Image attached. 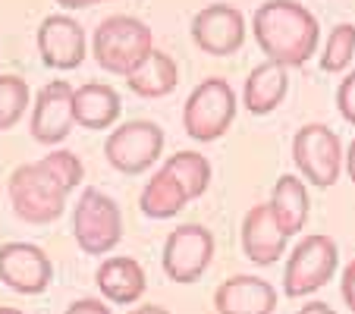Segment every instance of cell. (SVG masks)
I'll list each match as a JSON object with an SVG mask.
<instances>
[{"mask_svg":"<svg viewBox=\"0 0 355 314\" xmlns=\"http://www.w3.org/2000/svg\"><path fill=\"white\" fill-rule=\"evenodd\" d=\"M85 167L73 151H51L35 164H22L10 173L7 192L16 217L32 227L54 223L67 211V198L79 189Z\"/></svg>","mask_w":355,"mask_h":314,"instance_id":"cell-1","label":"cell"},{"mask_svg":"<svg viewBox=\"0 0 355 314\" xmlns=\"http://www.w3.org/2000/svg\"><path fill=\"white\" fill-rule=\"evenodd\" d=\"M255 41L264 57L280 67H305L315 57L321 26L299 0H268L255 10Z\"/></svg>","mask_w":355,"mask_h":314,"instance_id":"cell-2","label":"cell"},{"mask_svg":"<svg viewBox=\"0 0 355 314\" xmlns=\"http://www.w3.org/2000/svg\"><path fill=\"white\" fill-rule=\"evenodd\" d=\"M211 186V164L198 151H176L164 161V167L151 176L139 195L141 214L151 220H170L189 204L201 198Z\"/></svg>","mask_w":355,"mask_h":314,"instance_id":"cell-3","label":"cell"},{"mask_svg":"<svg viewBox=\"0 0 355 314\" xmlns=\"http://www.w3.org/2000/svg\"><path fill=\"white\" fill-rule=\"evenodd\" d=\"M94 60L110 76H129L151 51H155V35L135 16H107L94 28L92 41Z\"/></svg>","mask_w":355,"mask_h":314,"instance_id":"cell-4","label":"cell"},{"mask_svg":"<svg viewBox=\"0 0 355 314\" xmlns=\"http://www.w3.org/2000/svg\"><path fill=\"white\" fill-rule=\"evenodd\" d=\"M236 120V91L227 79H205L192 88L182 107V129L195 141H217Z\"/></svg>","mask_w":355,"mask_h":314,"instance_id":"cell-5","label":"cell"},{"mask_svg":"<svg viewBox=\"0 0 355 314\" xmlns=\"http://www.w3.org/2000/svg\"><path fill=\"white\" fill-rule=\"evenodd\" d=\"M340 268V248L330 236L311 233L293 248L283 268V293L289 299H305L334 280Z\"/></svg>","mask_w":355,"mask_h":314,"instance_id":"cell-6","label":"cell"},{"mask_svg":"<svg viewBox=\"0 0 355 314\" xmlns=\"http://www.w3.org/2000/svg\"><path fill=\"white\" fill-rule=\"evenodd\" d=\"M73 236L85 254H107L123 239V214L110 195L88 186L82 189L73 214Z\"/></svg>","mask_w":355,"mask_h":314,"instance_id":"cell-7","label":"cell"},{"mask_svg":"<svg viewBox=\"0 0 355 314\" xmlns=\"http://www.w3.org/2000/svg\"><path fill=\"white\" fill-rule=\"evenodd\" d=\"M293 161L299 173L305 176V182L327 189L340 180L346 154H343V141L334 129L324 123H309L293 139Z\"/></svg>","mask_w":355,"mask_h":314,"instance_id":"cell-8","label":"cell"},{"mask_svg":"<svg viewBox=\"0 0 355 314\" xmlns=\"http://www.w3.org/2000/svg\"><path fill=\"white\" fill-rule=\"evenodd\" d=\"M164 151V129L151 120H129L116 126L104 141V157L114 170L139 176L155 167Z\"/></svg>","mask_w":355,"mask_h":314,"instance_id":"cell-9","label":"cell"},{"mask_svg":"<svg viewBox=\"0 0 355 314\" xmlns=\"http://www.w3.org/2000/svg\"><path fill=\"white\" fill-rule=\"evenodd\" d=\"M214 258V233L201 223H182L164 242V274L173 283H195L205 277Z\"/></svg>","mask_w":355,"mask_h":314,"instance_id":"cell-10","label":"cell"},{"mask_svg":"<svg viewBox=\"0 0 355 314\" xmlns=\"http://www.w3.org/2000/svg\"><path fill=\"white\" fill-rule=\"evenodd\" d=\"M54 264L32 242H7L0 245V283L19 295H38L51 286Z\"/></svg>","mask_w":355,"mask_h":314,"instance_id":"cell-11","label":"cell"},{"mask_svg":"<svg viewBox=\"0 0 355 314\" xmlns=\"http://www.w3.org/2000/svg\"><path fill=\"white\" fill-rule=\"evenodd\" d=\"M76 88L63 79L47 82L35 98L32 107V139L41 145H60L76 126V110H73Z\"/></svg>","mask_w":355,"mask_h":314,"instance_id":"cell-12","label":"cell"},{"mask_svg":"<svg viewBox=\"0 0 355 314\" xmlns=\"http://www.w3.org/2000/svg\"><path fill=\"white\" fill-rule=\"evenodd\" d=\"M192 41L211 57H230L245 44V19L230 3H211L195 13Z\"/></svg>","mask_w":355,"mask_h":314,"instance_id":"cell-13","label":"cell"},{"mask_svg":"<svg viewBox=\"0 0 355 314\" xmlns=\"http://www.w3.org/2000/svg\"><path fill=\"white\" fill-rule=\"evenodd\" d=\"M38 54L51 69H76L85 60V28L73 16H47L38 26Z\"/></svg>","mask_w":355,"mask_h":314,"instance_id":"cell-14","label":"cell"},{"mask_svg":"<svg viewBox=\"0 0 355 314\" xmlns=\"http://www.w3.org/2000/svg\"><path fill=\"white\" fill-rule=\"evenodd\" d=\"M286 239L289 236L277 223L270 204H255L242 220V252H245L248 261H255L261 268H270L283 258Z\"/></svg>","mask_w":355,"mask_h":314,"instance_id":"cell-15","label":"cell"},{"mask_svg":"<svg viewBox=\"0 0 355 314\" xmlns=\"http://www.w3.org/2000/svg\"><path fill=\"white\" fill-rule=\"evenodd\" d=\"M217 314H274L277 308V289L268 280L252 274L230 277L214 293Z\"/></svg>","mask_w":355,"mask_h":314,"instance_id":"cell-16","label":"cell"},{"mask_svg":"<svg viewBox=\"0 0 355 314\" xmlns=\"http://www.w3.org/2000/svg\"><path fill=\"white\" fill-rule=\"evenodd\" d=\"M94 283H98L101 295L114 305H132L145 295V270L135 258H107L94 270Z\"/></svg>","mask_w":355,"mask_h":314,"instance_id":"cell-17","label":"cell"},{"mask_svg":"<svg viewBox=\"0 0 355 314\" xmlns=\"http://www.w3.org/2000/svg\"><path fill=\"white\" fill-rule=\"evenodd\" d=\"M73 110H76V123L82 129H92V132H104L120 120V94L114 91L104 82H85V85L76 88L73 98Z\"/></svg>","mask_w":355,"mask_h":314,"instance_id":"cell-18","label":"cell"},{"mask_svg":"<svg viewBox=\"0 0 355 314\" xmlns=\"http://www.w3.org/2000/svg\"><path fill=\"white\" fill-rule=\"evenodd\" d=\"M289 91V76L286 67L274 60H264L261 67H255L245 79V91H242V101H245L248 114L255 116H268L270 110H277L283 104Z\"/></svg>","mask_w":355,"mask_h":314,"instance_id":"cell-19","label":"cell"},{"mask_svg":"<svg viewBox=\"0 0 355 314\" xmlns=\"http://www.w3.org/2000/svg\"><path fill=\"white\" fill-rule=\"evenodd\" d=\"M129 91H135L139 98H167L173 94V88L180 85V67L170 54L164 51H151L132 73L126 76Z\"/></svg>","mask_w":355,"mask_h":314,"instance_id":"cell-20","label":"cell"},{"mask_svg":"<svg viewBox=\"0 0 355 314\" xmlns=\"http://www.w3.org/2000/svg\"><path fill=\"white\" fill-rule=\"evenodd\" d=\"M268 204L286 236H295L305 229L311 201H309V189H305V182H302L299 176H293V173L280 176V180L274 182V192H270Z\"/></svg>","mask_w":355,"mask_h":314,"instance_id":"cell-21","label":"cell"},{"mask_svg":"<svg viewBox=\"0 0 355 314\" xmlns=\"http://www.w3.org/2000/svg\"><path fill=\"white\" fill-rule=\"evenodd\" d=\"M28 82L19 76H0V132L13 129L28 110Z\"/></svg>","mask_w":355,"mask_h":314,"instance_id":"cell-22","label":"cell"},{"mask_svg":"<svg viewBox=\"0 0 355 314\" xmlns=\"http://www.w3.org/2000/svg\"><path fill=\"white\" fill-rule=\"evenodd\" d=\"M355 57V26L352 22H340L334 26L327 44H324V57H321V69L324 73H343Z\"/></svg>","mask_w":355,"mask_h":314,"instance_id":"cell-23","label":"cell"},{"mask_svg":"<svg viewBox=\"0 0 355 314\" xmlns=\"http://www.w3.org/2000/svg\"><path fill=\"white\" fill-rule=\"evenodd\" d=\"M336 107H340L343 120L355 126V73H349L336 88Z\"/></svg>","mask_w":355,"mask_h":314,"instance_id":"cell-24","label":"cell"},{"mask_svg":"<svg viewBox=\"0 0 355 314\" xmlns=\"http://www.w3.org/2000/svg\"><path fill=\"white\" fill-rule=\"evenodd\" d=\"M340 289H343V302H346L349 311L355 314V261H349L346 270H343V283H340Z\"/></svg>","mask_w":355,"mask_h":314,"instance_id":"cell-25","label":"cell"},{"mask_svg":"<svg viewBox=\"0 0 355 314\" xmlns=\"http://www.w3.org/2000/svg\"><path fill=\"white\" fill-rule=\"evenodd\" d=\"M67 314H110V308L101 299H79L67 308Z\"/></svg>","mask_w":355,"mask_h":314,"instance_id":"cell-26","label":"cell"},{"mask_svg":"<svg viewBox=\"0 0 355 314\" xmlns=\"http://www.w3.org/2000/svg\"><path fill=\"white\" fill-rule=\"evenodd\" d=\"M299 314H336L327 302H305V308H299Z\"/></svg>","mask_w":355,"mask_h":314,"instance_id":"cell-27","label":"cell"},{"mask_svg":"<svg viewBox=\"0 0 355 314\" xmlns=\"http://www.w3.org/2000/svg\"><path fill=\"white\" fill-rule=\"evenodd\" d=\"M60 7L67 10H82V7H98V3H107V0H57Z\"/></svg>","mask_w":355,"mask_h":314,"instance_id":"cell-28","label":"cell"},{"mask_svg":"<svg viewBox=\"0 0 355 314\" xmlns=\"http://www.w3.org/2000/svg\"><path fill=\"white\" fill-rule=\"evenodd\" d=\"M346 173H349V180L355 182V141L349 145V151H346Z\"/></svg>","mask_w":355,"mask_h":314,"instance_id":"cell-29","label":"cell"},{"mask_svg":"<svg viewBox=\"0 0 355 314\" xmlns=\"http://www.w3.org/2000/svg\"><path fill=\"white\" fill-rule=\"evenodd\" d=\"M129 314H170V311L161 308V305H141V308H132Z\"/></svg>","mask_w":355,"mask_h":314,"instance_id":"cell-30","label":"cell"},{"mask_svg":"<svg viewBox=\"0 0 355 314\" xmlns=\"http://www.w3.org/2000/svg\"><path fill=\"white\" fill-rule=\"evenodd\" d=\"M0 314H22L19 308H0Z\"/></svg>","mask_w":355,"mask_h":314,"instance_id":"cell-31","label":"cell"}]
</instances>
